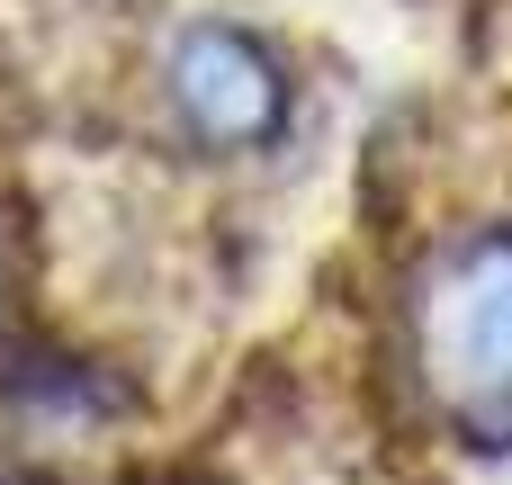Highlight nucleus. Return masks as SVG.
<instances>
[{
    "label": "nucleus",
    "instance_id": "obj_2",
    "mask_svg": "<svg viewBox=\"0 0 512 485\" xmlns=\"http://www.w3.org/2000/svg\"><path fill=\"white\" fill-rule=\"evenodd\" d=\"M171 108L198 144L216 153H243V144H270L279 117H288V81L270 63V45H252L243 27L225 18H198L180 45H171Z\"/></svg>",
    "mask_w": 512,
    "mask_h": 485
},
{
    "label": "nucleus",
    "instance_id": "obj_1",
    "mask_svg": "<svg viewBox=\"0 0 512 485\" xmlns=\"http://www.w3.org/2000/svg\"><path fill=\"white\" fill-rule=\"evenodd\" d=\"M423 378L477 450H512V234L468 243L432 279V297H423Z\"/></svg>",
    "mask_w": 512,
    "mask_h": 485
}]
</instances>
